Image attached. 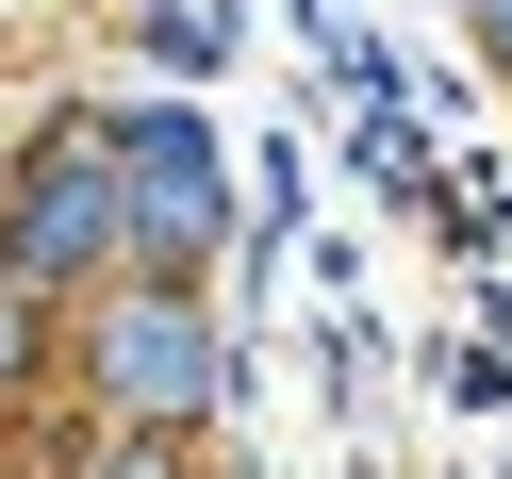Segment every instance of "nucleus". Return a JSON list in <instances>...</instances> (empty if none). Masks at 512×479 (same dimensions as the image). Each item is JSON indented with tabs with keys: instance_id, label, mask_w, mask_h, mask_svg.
<instances>
[{
	"instance_id": "obj_2",
	"label": "nucleus",
	"mask_w": 512,
	"mask_h": 479,
	"mask_svg": "<svg viewBox=\"0 0 512 479\" xmlns=\"http://www.w3.org/2000/svg\"><path fill=\"white\" fill-rule=\"evenodd\" d=\"M215 380H232V347H215L199 298H116V314H100V397H116V430H199Z\"/></svg>"
},
{
	"instance_id": "obj_1",
	"label": "nucleus",
	"mask_w": 512,
	"mask_h": 479,
	"mask_svg": "<svg viewBox=\"0 0 512 479\" xmlns=\"http://www.w3.org/2000/svg\"><path fill=\"white\" fill-rule=\"evenodd\" d=\"M100 166H116V232H133L149 265H199V248L232 232V182H215V133H199L182 100H133Z\"/></svg>"
},
{
	"instance_id": "obj_6",
	"label": "nucleus",
	"mask_w": 512,
	"mask_h": 479,
	"mask_svg": "<svg viewBox=\"0 0 512 479\" xmlns=\"http://www.w3.org/2000/svg\"><path fill=\"white\" fill-rule=\"evenodd\" d=\"M17 347H34V314H0V380H17Z\"/></svg>"
},
{
	"instance_id": "obj_7",
	"label": "nucleus",
	"mask_w": 512,
	"mask_h": 479,
	"mask_svg": "<svg viewBox=\"0 0 512 479\" xmlns=\"http://www.w3.org/2000/svg\"><path fill=\"white\" fill-rule=\"evenodd\" d=\"M100 479H166V463H149V446H133V463H100Z\"/></svg>"
},
{
	"instance_id": "obj_3",
	"label": "nucleus",
	"mask_w": 512,
	"mask_h": 479,
	"mask_svg": "<svg viewBox=\"0 0 512 479\" xmlns=\"http://www.w3.org/2000/svg\"><path fill=\"white\" fill-rule=\"evenodd\" d=\"M100 248H116V166H100V149H50V166L17 182L0 265H17V281H67V265H100Z\"/></svg>"
},
{
	"instance_id": "obj_4",
	"label": "nucleus",
	"mask_w": 512,
	"mask_h": 479,
	"mask_svg": "<svg viewBox=\"0 0 512 479\" xmlns=\"http://www.w3.org/2000/svg\"><path fill=\"white\" fill-rule=\"evenodd\" d=\"M347 166H364L380 199H397V182L430 166V149H413V116H397V83H364V133H347Z\"/></svg>"
},
{
	"instance_id": "obj_5",
	"label": "nucleus",
	"mask_w": 512,
	"mask_h": 479,
	"mask_svg": "<svg viewBox=\"0 0 512 479\" xmlns=\"http://www.w3.org/2000/svg\"><path fill=\"white\" fill-rule=\"evenodd\" d=\"M479 50H496V67H512V0H479Z\"/></svg>"
}]
</instances>
